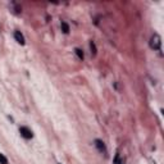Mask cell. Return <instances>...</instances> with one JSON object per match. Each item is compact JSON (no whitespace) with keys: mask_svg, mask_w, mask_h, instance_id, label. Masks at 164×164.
I'll return each instance as SVG.
<instances>
[{"mask_svg":"<svg viewBox=\"0 0 164 164\" xmlns=\"http://www.w3.org/2000/svg\"><path fill=\"white\" fill-rule=\"evenodd\" d=\"M149 45L153 50H160V46H162V38L158 33H154L153 36L150 37V41H149Z\"/></svg>","mask_w":164,"mask_h":164,"instance_id":"1","label":"cell"},{"mask_svg":"<svg viewBox=\"0 0 164 164\" xmlns=\"http://www.w3.org/2000/svg\"><path fill=\"white\" fill-rule=\"evenodd\" d=\"M19 134H21L22 137H25L26 140H30V139L33 137L32 131H31L28 127H21V128H19Z\"/></svg>","mask_w":164,"mask_h":164,"instance_id":"2","label":"cell"},{"mask_svg":"<svg viewBox=\"0 0 164 164\" xmlns=\"http://www.w3.org/2000/svg\"><path fill=\"white\" fill-rule=\"evenodd\" d=\"M94 144H95V146H96V149L100 151V153H104V154H107V147H105V144L101 141V140L99 139H96L95 141H94Z\"/></svg>","mask_w":164,"mask_h":164,"instance_id":"3","label":"cell"},{"mask_svg":"<svg viewBox=\"0 0 164 164\" xmlns=\"http://www.w3.org/2000/svg\"><path fill=\"white\" fill-rule=\"evenodd\" d=\"M14 38H15V41L18 42V44H21V45H25L26 44V40H25V36L19 32V31H15L14 32Z\"/></svg>","mask_w":164,"mask_h":164,"instance_id":"4","label":"cell"},{"mask_svg":"<svg viewBox=\"0 0 164 164\" xmlns=\"http://www.w3.org/2000/svg\"><path fill=\"white\" fill-rule=\"evenodd\" d=\"M75 53H76V55L78 57V59H81V60H83V58H85V55H83V52H82L81 49H78V48H76L75 49Z\"/></svg>","mask_w":164,"mask_h":164,"instance_id":"5","label":"cell"},{"mask_svg":"<svg viewBox=\"0 0 164 164\" xmlns=\"http://www.w3.org/2000/svg\"><path fill=\"white\" fill-rule=\"evenodd\" d=\"M62 31H63L64 33H68L69 32V26H68V23L67 22H62Z\"/></svg>","mask_w":164,"mask_h":164,"instance_id":"6","label":"cell"},{"mask_svg":"<svg viewBox=\"0 0 164 164\" xmlns=\"http://www.w3.org/2000/svg\"><path fill=\"white\" fill-rule=\"evenodd\" d=\"M90 49H91V54L92 55H96V46L94 41H90Z\"/></svg>","mask_w":164,"mask_h":164,"instance_id":"7","label":"cell"},{"mask_svg":"<svg viewBox=\"0 0 164 164\" xmlns=\"http://www.w3.org/2000/svg\"><path fill=\"white\" fill-rule=\"evenodd\" d=\"M0 164H8V159L4 154L0 153Z\"/></svg>","mask_w":164,"mask_h":164,"instance_id":"8","label":"cell"},{"mask_svg":"<svg viewBox=\"0 0 164 164\" xmlns=\"http://www.w3.org/2000/svg\"><path fill=\"white\" fill-rule=\"evenodd\" d=\"M114 164H124L123 160H120V158H119V155L117 154L115 155V159H114Z\"/></svg>","mask_w":164,"mask_h":164,"instance_id":"9","label":"cell"}]
</instances>
